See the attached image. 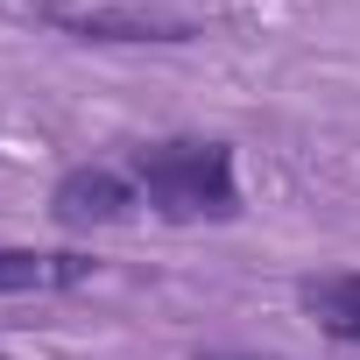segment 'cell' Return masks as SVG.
Here are the masks:
<instances>
[{"instance_id":"obj_6","label":"cell","mask_w":360,"mask_h":360,"mask_svg":"<svg viewBox=\"0 0 360 360\" xmlns=\"http://www.w3.org/2000/svg\"><path fill=\"white\" fill-rule=\"evenodd\" d=\"M198 360H255V353H198Z\"/></svg>"},{"instance_id":"obj_2","label":"cell","mask_w":360,"mask_h":360,"mask_svg":"<svg viewBox=\"0 0 360 360\" xmlns=\"http://www.w3.org/2000/svg\"><path fill=\"white\" fill-rule=\"evenodd\" d=\"M134 212V184L120 169H64L57 176V191H50V219L57 226H71V233H85V226H120Z\"/></svg>"},{"instance_id":"obj_1","label":"cell","mask_w":360,"mask_h":360,"mask_svg":"<svg viewBox=\"0 0 360 360\" xmlns=\"http://www.w3.org/2000/svg\"><path fill=\"white\" fill-rule=\"evenodd\" d=\"M134 184L148 191V205L176 226H226L240 219V176H233V148L226 141H148L127 155Z\"/></svg>"},{"instance_id":"obj_5","label":"cell","mask_w":360,"mask_h":360,"mask_svg":"<svg viewBox=\"0 0 360 360\" xmlns=\"http://www.w3.org/2000/svg\"><path fill=\"white\" fill-rule=\"evenodd\" d=\"M297 297H304V311H311L318 325H346V318H360V276H325V283H297Z\"/></svg>"},{"instance_id":"obj_3","label":"cell","mask_w":360,"mask_h":360,"mask_svg":"<svg viewBox=\"0 0 360 360\" xmlns=\"http://www.w3.org/2000/svg\"><path fill=\"white\" fill-rule=\"evenodd\" d=\"M92 262L85 255H43V248H0V297H22V290H71L85 283Z\"/></svg>"},{"instance_id":"obj_4","label":"cell","mask_w":360,"mask_h":360,"mask_svg":"<svg viewBox=\"0 0 360 360\" xmlns=\"http://www.w3.org/2000/svg\"><path fill=\"white\" fill-rule=\"evenodd\" d=\"M64 29L85 43H191L184 22H155V15H64Z\"/></svg>"}]
</instances>
